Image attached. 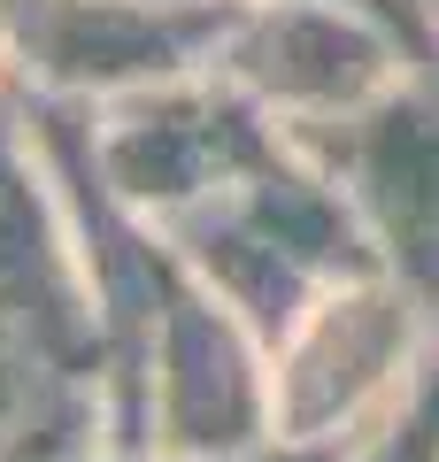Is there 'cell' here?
I'll use <instances>...</instances> for the list:
<instances>
[{
	"mask_svg": "<svg viewBox=\"0 0 439 462\" xmlns=\"http://www.w3.org/2000/svg\"><path fill=\"white\" fill-rule=\"evenodd\" d=\"M163 231L185 254V270L224 309H239L262 339H277L324 285L378 263L355 208L340 200V185L301 147H285L277 162H262L255 178H239L231 193L201 200L193 216H178Z\"/></svg>",
	"mask_w": 439,
	"mask_h": 462,
	"instance_id": "6da1fadb",
	"label": "cell"
},
{
	"mask_svg": "<svg viewBox=\"0 0 439 462\" xmlns=\"http://www.w3.org/2000/svg\"><path fill=\"white\" fill-rule=\"evenodd\" d=\"M277 439L270 339L185 270L116 401V455H255Z\"/></svg>",
	"mask_w": 439,
	"mask_h": 462,
	"instance_id": "7a4b0ae2",
	"label": "cell"
},
{
	"mask_svg": "<svg viewBox=\"0 0 439 462\" xmlns=\"http://www.w3.org/2000/svg\"><path fill=\"white\" fill-rule=\"evenodd\" d=\"M439 331V309L401 285L393 270H355L324 285L309 309L270 339V401H277V439L340 455L347 439L378 424L408 393L424 346Z\"/></svg>",
	"mask_w": 439,
	"mask_h": 462,
	"instance_id": "3957f363",
	"label": "cell"
},
{
	"mask_svg": "<svg viewBox=\"0 0 439 462\" xmlns=\"http://www.w3.org/2000/svg\"><path fill=\"white\" fill-rule=\"evenodd\" d=\"M424 54H439V32L393 0H239L216 69L285 132H309L386 93Z\"/></svg>",
	"mask_w": 439,
	"mask_h": 462,
	"instance_id": "277c9868",
	"label": "cell"
},
{
	"mask_svg": "<svg viewBox=\"0 0 439 462\" xmlns=\"http://www.w3.org/2000/svg\"><path fill=\"white\" fill-rule=\"evenodd\" d=\"M0 346L47 385L108 393V331L23 100L0 85Z\"/></svg>",
	"mask_w": 439,
	"mask_h": 462,
	"instance_id": "5b68a950",
	"label": "cell"
},
{
	"mask_svg": "<svg viewBox=\"0 0 439 462\" xmlns=\"http://www.w3.org/2000/svg\"><path fill=\"white\" fill-rule=\"evenodd\" d=\"M239 0H0V78L32 100L108 108L216 69Z\"/></svg>",
	"mask_w": 439,
	"mask_h": 462,
	"instance_id": "8992f818",
	"label": "cell"
},
{
	"mask_svg": "<svg viewBox=\"0 0 439 462\" xmlns=\"http://www.w3.org/2000/svg\"><path fill=\"white\" fill-rule=\"evenodd\" d=\"M85 139H93L100 178L154 224L193 216L201 200L231 193L293 147L285 124L255 108L224 69H193V78L124 93L108 108H85Z\"/></svg>",
	"mask_w": 439,
	"mask_h": 462,
	"instance_id": "52a82bcc",
	"label": "cell"
},
{
	"mask_svg": "<svg viewBox=\"0 0 439 462\" xmlns=\"http://www.w3.org/2000/svg\"><path fill=\"white\" fill-rule=\"evenodd\" d=\"M285 139L340 185L378 270H393L439 309V54L408 62L362 108Z\"/></svg>",
	"mask_w": 439,
	"mask_h": 462,
	"instance_id": "ba28073f",
	"label": "cell"
},
{
	"mask_svg": "<svg viewBox=\"0 0 439 462\" xmlns=\"http://www.w3.org/2000/svg\"><path fill=\"white\" fill-rule=\"evenodd\" d=\"M332 462H439V331H432V346H424L408 393L393 401L362 439H347Z\"/></svg>",
	"mask_w": 439,
	"mask_h": 462,
	"instance_id": "9c48e42d",
	"label": "cell"
},
{
	"mask_svg": "<svg viewBox=\"0 0 439 462\" xmlns=\"http://www.w3.org/2000/svg\"><path fill=\"white\" fill-rule=\"evenodd\" d=\"M62 393H93V385H47V378H32V370L0 346V439H8V431H16L39 401H62ZM100 401H108V393H100Z\"/></svg>",
	"mask_w": 439,
	"mask_h": 462,
	"instance_id": "30bf717a",
	"label": "cell"
},
{
	"mask_svg": "<svg viewBox=\"0 0 439 462\" xmlns=\"http://www.w3.org/2000/svg\"><path fill=\"white\" fill-rule=\"evenodd\" d=\"M108 462H332L324 447H293V439H270L255 455H108Z\"/></svg>",
	"mask_w": 439,
	"mask_h": 462,
	"instance_id": "8fae6325",
	"label": "cell"
},
{
	"mask_svg": "<svg viewBox=\"0 0 439 462\" xmlns=\"http://www.w3.org/2000/svg\"><path fill=\"white\" fill-rule=\"evenodd\" d=\"M416 8H424V23H432V32H439V0H416Z\"/></svg>",
	"mask_w": 439,
	"mask_h": 462,
	"instance_id": "7c38bea8",
	"label": "cell"
},
{
	"mask_svg": "<svg viewBox=\"0 0 439 462\" xmlns=\"http://www.w3.org/2000/svg\"><path fill=\"white\" fill-rule=\"evenodd\" d=\"M0 85H8V78H0Z\"/></svg>",
	"mask_w": 439,
	"mask_h": 462,
	"instance_id": "4fadbf2b",
	"label": "cell"
}]
</instances>
